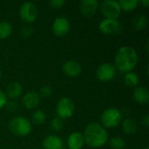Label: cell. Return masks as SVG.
Returning a JSON list of instances; mask_svg holds the SVG:
<instances>
[{
  "label": "cell",
  "mask_w": 149,
  "mask_h": 149,
  "mask_svg": "<svg viewBox=\"0 0 149 149\" xmlns=\"http://www.w3.org/2000/svg\"><path fill=\"white\" fill-rule=\"evenodd\" d=\"M99 30L106 35L117 34L121 30V25L118 20L104 18L99 24Z\"/></svg>",
  "instance_id": "30bf717a"
},
{
  "label": "cell",
  "mask_w": 149,
  "mask_h": 149,
  "mask_svg": "<svg viewBox=\"0 0 149 149\" xmlns=\"http://www.w3.org/2000/svg\"><path fill=\"white\" fill-rule=\"evenodd\" d=\"M122 130L127 135H133L137 133L138 126L133 119H125L122 121Z\"/></svg>",
  "instance_id": "ac0fdd59"
},
{
  "label": "cell",
  "mask_w": 149,
  "mask_h": 149,
  "mask_svg": "<svg viewBox=\"0 0 149 149\" xmlns=\"http://www.w3.org/2000/svg\"><path fill=\"white\" fill-rule=\"evenodd\" d=\"M138 61L139 56L136 50L132 46L125 45L117 51L114 58V66L121 72L127 73L136 67Z\"/></svg>",
  "instance_id": "6da1fadb"
},
{
  "label": "cell",
  "mask_w": 149,
  "mask_h": 149,
  "mask_svg": "<svg viewBox=\"0 0 149 149\" xmlns=\"http://www.w3.org/2000/svg\"><path fill=\"white\" fill-rule=\"evenodd\" d=\"M122 119L121 112L115 107H109L103 111L100 120L105 128H114L118 127Z\"/></svg>",
  "instance_id": "277c9868"
},
{
  "label": "cell",
  "mask_w": 149,
  "mask_h": 149,
  "mask_svg": "<svg viewBox=\"0 0 149 149\" xmlns=\"http://www.w3.org/2000/svg\"><path fill=\"white\" fill-rule=\"evenodd\" d=\"M52 30L55 36L65 37L69 33L71 30L70 21L65 17H58L53 21Z\"/></svg>",
  "instance_id": "9c48e42d"
},
{
  "label": "cell",
  "mask_w": 149,
  "mask_h": 149,
  "mask_svg": "<svg viewBox=\"0 0 149 149\" xmlns=\"http://www.w3.org/2000/svg\"><path fill=\"white\" fill-rule=\"evenodd\" d=\"M144 149H149V148H148V147H146V148H145Z\"/></svg>",
  "instance_id": "836d02e7"
},
{
  "label": "cell",
  "mask_w": 149,
  "mask_h": 149,
  "mask_svg": "<svg viewBox=\"0 0 149 149\" xmlns=\"http://www.w3.org/2000/svg\"><path fill=\"white\" fill-rule=\"evenodd\" d=\"M99 8V2L97 0H84L79 3V11L82 16L90 17L95 15Z\"/></svg>",
  "instance_id": "7c38bea8"
},
{
  "label": "cell",
  "mask_w": 149,
  "mask_h": 149,
  "mask_svg": "<svg viewBox=\"0 0 149 149\" xmlns=\"http://www.w3.org/2000/svg\"><path fill=\"white\" fill-rule=\"evenodd\" d=\"M85 143L93 148H99L105 146L108 141V134L106 128L97 122L90 123L85 128Z\"/></svg>",
  "instance_id": "7a4b0ae2"
},
{
  "label": "cell",
  "mask_w": 149,
  "mask_h": 149,
  "mask_svg": "<svg viewBox=\"0 0 149 149\" xmlns=\"http://www.w3.org/2000/svg\"><path fill=\"white\" fill-rule=\"evenodd\" d=\"M62 70L63 72L70 78H76L79 76L80 73L82 72V67L80 64L72 59L65 61L63 64Z\"/></svg>",
  "instance_id": "8fae6325"
},
{
  "label": "cell",
  "mask_w": 149,
  "mask_h": 149,
  "mask_svg": "<svg viewBox=\"0 0 149 149\" xmlns=\"http://www.w3.org/2000/svg\"><path fill=\"white\" fill-rule=\"evenodd\" d=\"M46 120V114L42 110L35 111L31 115V121L35 125H42Z\"/></svg>",
  "instance_id": "603a6c76"
},
{
  "label": "cell",
  "mask_w": 149,
  "mask_h": 149,
  "mask_svg": "<svg viewBox=\"0 0 149 149\" xmlns=\"http://www.w3.org/2000/svg\"><path fill=\"white\" fill-rule=\"evenodd\" d=\"M147 25H148V18L143 14L136 16L133 20V27L134 28V30L138 31L145 30Z\"/></svg>",
  "instance_id": "d6986e66"
},
{
  "label": "cell",
  "mask_w": 149,
  "mask_h": 149,
  "mask_svg": "<svg viewBox=\"0 0 149 149\" xmlns=\"http://www.w3.org/2000/svg\"><path fill=\"white\" fill-rule=\"evenodd\" d=\"M22 101L25 108L31 110V109H35L39 105L40 97L37 92L30 91L24 95Z\"/></svg>",
  "instance_id": "4fadbf2b"
},
{
  "label": "cell",
  "mask_w": 149,
  "mask_h": 149,
  "mask_svg": "<svg viewBox=\"0 0 149 149\" xmlns=\"http://www.w3.org/2000/svg\"><path fill=\"white\" fill-rule=\"evenodd\" d=\"M42 146L44 149H62L63 141L58 135L50 134L43 140Z\"/></svg>",
  "instance_id": "9a60e30c"
},
{
  "label": "cell",
  "mask_w": 149,
  "mask_h": 149,
  "mask_svg": "<svg viewBox=\"0 0 149 149\" xmlns=\"http://www.w3.org/2000/svg\"><path fill=\"white\" fill-rule=\"evenodd\" d=\"M64 127V120L58 117H55L51 121V128L53 131L58 132L60 130H62V128Z\"/></svg>",
  "instance_id": "d4e9b609"
},
{
  "label": "cell",
  "mask_w": 149,
  "mask_h": 149,
  "mask_svg": "<svg viewBox=\"0 0 149 149\" xmlns=\"http://www.w3.org/2000/svg\"><path fill=\"white\" fill-rule=\"evenodd\" d=\"M12 32V25L8 21L0 22V38L5 39L10 36Z\"/></svg>",
  "instance_id": "44dd1931"
},
{
  "label": "cell",
  "mask_w": 149,
  "mask_h": 149,
  "mask_svg": "<svg viewBox=\"0 0 149 149\" xmlns=\"http://www.w3.org/2000/svg\"><path fill=\"white\" fill-rule=\"evenodd\" d=\"M19 15L23 21L26 23H33L38 17L37 6L31 2H25L20 7Z\"/></svg>",
  "instance_id": "ba28073f"
},
{
  "label": "cell",
  "mask_w": 149,
  "mask_h": 149,
  "mask_svg": "<svg viewBox=\"0 0 149 149\" xmlns=\"http://www.w3.org/2000/svg\"><path fill=\"white\" fill-rule=\"evenodd\" d=\"M7 103V96L4 92L0 90V110L3 109Z\"/></svg>",
  "instance_id": "f546056e"
},
{
  "label": "cell",
  "mask_w": 149,
  "mask_h": 149,
  "mask_svg": "<svg viewBox=\"0 0 149 149\" xmlns=\"http://www.w3.org/2000/svg\"><path fill=\"white\" fill-rule=\"evenodd\" d=\"M1 74H2V71H1V68H0V78H1Z\"/></svg>",
  "instance_id": "d6a6232c"
},
{
  "label": "cell",
  "mask_w": 149,
  "mask_h": 149,
  "mask_svg": "<svg viewBox=\"0 0 149 149\" xmlns=\"http://www.w3.org/2000/svg\"><path fill=\"white\" fill-rule=\"evenodd\" d=\"M116 71L114 65L111 63L101 64L96 71V75L99 80L103 82H108L113 80L116 76Z\"/></svg>",
  "instance_id": "52a82bcc"
},
{
  "label": "cell",
  "mask_w": 149,
  "mask_h": 149,
  "mask_svg": "<svg viewBox=\"0 0 149 149\" xmlns=\"http://www.w3.org/2000/svg\"><path fill=\"white\" fill-rule=\"evenodd\" d=\"M23 93V86L19 82L14 81L11 82L8 85L7 88H6V96L9 97L11 100H15L17 99L18 97L21 96Z\"/></svg>",
  "instance_id": "e0dca14e"
},
{
  "label": "cell",
  "mask_w": 149,
  "mask_h": 149,
  "mask_svg": "<svg viewBox=\"0 0 149 149\" xmlns=\"http://www.w3.org/2000/svg\"><path fill=\"white\" fill-rule=\"evenodd\" d=\"M120 6L121 10H124L125 11H132L135 10L139 4L138 0H120L119 1Z\"/></svg>",
  "instance_id": "7402d4cb"
},
{
  "label": "cell",
  "mask_w": 149,
  "mask_h": 149,
  "mask_svg": "<svg viewBox=\"0 0 149 149\" xmlns=\"http://www.w3.org/2000/svg\"><path fill=\"white\" fill-rule=\"evenodd\" d=\"M75 105L73 100L69 97H62L58 100L56 106V113L60 119H68L74 113Z\"/></svg>",
  "instance_id": "5b68a950"
},
{
  "label": "cell",
  "mask_w": 149,
  "mask_h": 149,
  "mask_svg": "<svg viewBox=\"0 0 149 149\" xmlns=\"http://www.w3.org/2000/svg\"><path fill=\"white\" fill-rule=\"evenodd\" d=\"M139 3H141L142 5H144V7H148L149 5V0H142V1H139Z\"/></svg>",
  "instance_id": "1f68e13d"
},
{
  "label": "cell",
  "mask_w": 149,
  "mask_h": 149,
  "mask_svg": "<svg viewBox=\"0 0 149 149\" xmlns=\"http://www.w3.org/2000/svg\"><path fill=\"white\" fill-rule=\"evenodd\" d=\"M85 145L83 134L79 132H72L67 138V146L69 149H82Z\"/></svg>",
  "instance_id": "5bb4252c"
},
{
  "label": "cell",
  "mask_w": 149,
  "mask_h": 149,
  "mask_svg": "<svg viewBox=\"0 0 149 149\" xmlns=\"http://www.w3.org/2000/svg\"><path fill=\"white\" fill-rule=\"evenodd\" d=\"M32 27H30V26H24L21 29V36L24 37V38H28L30 36H31L32 34Z\"/></svg>",
  "instance_id": "f1b7e54d"
},
{
  "label": "cell",
  "mask_w": 149,
  "mask_h": 149,
  "mask_svg": "<svg viewBox=\"0 0 149 149\" xmlns=\"http://www.w3.org/2000/svg\"><path fill=\"white\" fill-rule=\"evenodd\" d=\"M100 10L105 18L108 19L118 20L121 13V8L120 6L119 1L114 0H106L102 2Z\"/></svg>",
  "instance_id": "8992f818"
},
{
  "label": "cell",
  "mask_w": 149,
  "mask_h": 149,
  "mask_svg": "<svg viewBox=\"0 0 149 149\" xmlns=\"http://www.w3.org/2000/svg\"><path fill=\"white\" fill-rule=\"evenodd\" d=\"M141 124L143 126H145L146 127H148L149 126V115H145L141 120Z\"/></svg>",
  "instance_id": "4dcf8cb0"
},
{
  "label": "cell",
  "mask_w": 149,
  "mask_h": 149,
  "mask_svg": "<svg viewBox=\"0 0 149 149\" xmlns=\"http://www.w3.org/2000/svg\"><path fill=\"white\" fill-rule=\"evenodd\" d=\"M9 128L14 135L24 137L30 134L32 130V126L31 121L25 117L16 116L9 122Z\"/></svg>",
  "instance_id": "3957f363"
},
{
  "label": "cell",
  "mask_w": 149,
  "mask_h": 149,
  "mask_svg": "<svg viewBox=\"0 0 149 149\" xmlns=\"http://www.w3.org/2000/svg\"><path fill=\"white\" fill-rule=\"evenodd\" d=\"M109 145L113 149H124L126 147V141L121 137H113L109 140Z\"/></svg>",
  "instance_id": "cb8c5ba5"
},
{
  "label": "cell",
  "mask_w": 149,
  "mask_h": 149,
  "mask_svg": "<svg viewBox=\"0 0 149 149\" xmlns=\"http://www.w3.org/2000/svg\"><path fill=\"white\" fill-rule=\"evenodd\" d=\"M5 107L8 111L11 112V113H15L17 112V110L18 109V104L13 100L10 101V102H7L6 105H5Z\"/></svg>",
  "instance_id": "4316f807"
},
{
  "label": "cell",
  "mask_w": 149,
  "mask_h": 149,
  "mask_svg": "<svg viewBox=\"0 0 149 149\" xmlns=\"http://www.w3.org/2000/svg\"><path fill=\"white\" fill-rule=\"evenodd\" d=\"M124 82L129 87H136L140 83L139 75L134 72H127L124 76Z\"/></svg>",
  "instance_id": "ffe728a7"
},
{
  "label": "cell",
  "mask_w": 149,
  "mask_h": 149,
  "mask_svg": "<svg viewBox=\"0 0 149 149\" xmlns=\"http://www.w3.org/2000/svg\"><path fill=\"white\" fill-rule=\"evenodd\" d=\"M52 94V88L50 86H43L40 90H39V97L41 96L42 98H49Z\"/></svg>",
  "instance_id": "484cf974"
},
{
  "label": "cell",
  "mask_w": 149,
  "mask_h": 149,
  "mask_svg": "<svg viewBox=\"0 0 149 149\" xmlns=\"http://www.w3.org/2000/svg\"><path fill=\"white\" fill-rule=\"evenodd\" d=\"M133 96L134 100L141 105L148 103L149 92L148 89L145 86H137L133 93Z\"/></svg>",
  "instance_id": "2e32d148"
},
{
  "label": "cell",
  "mask_w": 149,
  "mask_h": 149,
  "mask_svg": "<svg viewBox=\"0 0 149 149\" xmlns=\"http://www.w3.org/2000/svg\"><path fill=\"white\" fill-rule=\"evenodd\" d=\"M65 3V0H54V1H51L49 3L50 6L53 9H60L61 7H63V5Z\"/></svg>",
  "instance_id": "83f0119b"
}]
</instances>
